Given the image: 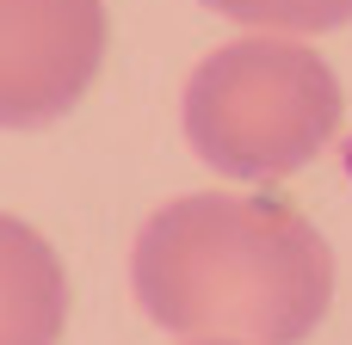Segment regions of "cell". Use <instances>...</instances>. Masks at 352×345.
<instances>
[{
  "label": "cell",
  "mask_w": 352,
  "mask_h": 345,
  "mask_svg": "<svg viewBox=\"0 0 352 345\" xmlns=\"http://www.w3.org/2000/svg\"><path fill=\"white\" fill-rule=\"evenodd\" d=\"M179 117L210 173L272 185L328 148L340 123V80L297 37H235L192 68Z\"/></svg>",
  "instance_id": "cell-2"
},
{
  "label": "cell",
  "mask_w": 352,
  "mask_h": 345,
  "mask_svg": "<svg viewBox=\"0 0 352 345\" xmlns=\"http://www.w3.org/2000/svg\"><path fill=\"white\" fill-rule=\"evenodd\" d=\"M210 12L235 25H260L278 37H309V31H340L352 19V0H204Z\"/></svg>",
  "instance_id": "cell-5"
},
{
  "label": "cell",
  "mask_w": 352,
  "mask_h": 345,
  "mask_svg": "<svg viewBox=\"0 0 352 345\" xmlns=\"http://www.w3.org/2000/svg\"><path fill=\"white\" fill-rule=\"evenodd\" d=\"M68 321V284L43 235L0 216V345H56Z\"/></svg>",
  "instance_id": "cell-4"
},
{
  "label": "cell",
  "mask_w": 352,
  "mask_h": 345,
  "mask_svg": "<svg viewBox=\"0 0 352 345\" xmlns=\"http://www.w3.org/2000/svg\"><path fill=\"white\" fill-rule=\"evenodd\" d=\"M99 0H0V130L56 123L99 74Z\"/></svg>",
  "instance_id": "cell-3"
},
{
  "label": "cell",
  "mask_w": 352,
  "mask_h": 345,
  "mask_svg": "<svg viewBox=\"0 0 352 345\" xmlns=\"http://www.w3.org/2000/svg\"><path fill=\"white\" fill-rule=\"evenodd\" d=\"M198 345H217V340H198Z\"/></svg>",
  "instance_id": "cell-6"
},
{
  "label": "cell",
  "mask_w": 352,
  "mask_h": 345,
  "mask_svg": "<svg viewBox=\"0 0 352 345\" xmlns=\"http://www.w3.org/2000/svg\"><path fill=\"white\" fill-rule=\"evenodd\" d=\"M130 284L142 315L186 345H303L328 315L334 253L272 198L192 191L142 222Z\"/></svg>",
  "instance_id": "cell-1"
}]
</instances>
